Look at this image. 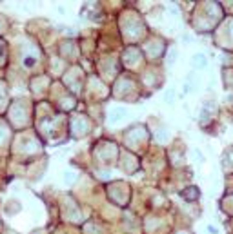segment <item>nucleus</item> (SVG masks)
<instances>
[{
  "label": "nucleus",
  "mask_w": 233,
  "mask_h": 234,
  "mask_svg": "<svg viewBox=\"0 0 233 234\" xmlns=\"http://www.w3.org/2000/svg\"><path fill=\"white\" fill-rule=\"evenodd\" d=\"M193 66H195V67H206V56H204V55L193 56Z\"/></svg>",
  "instance_id": "1"
}]
</instances>
